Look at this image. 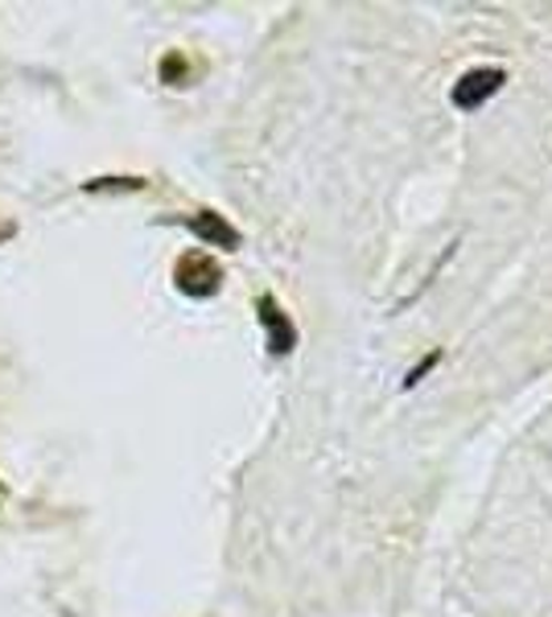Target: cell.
Segmentation results:
<instances>
[{"instance_id":"1","label":"cell","mask_w":552,"mask_h":617,"mask_svg":"<svg viewBox=\"0 0 552 617\" xmlns=\"http://www.w3.org/2000/svg\"><path fill=\"white\" fill-rule=\"evenodd\" d=\"M174 285L190 301H206V297H215L218 288H223V268L206 251H186L174 264Z\"/></svg>"},{"instance_id":"2","label":"cell","mask_w":552,"mask_h":617,"mask_svg":"<svg viewBox=\"0 0 552 617\" xmlns=\"http://www.w3.org/2000/svg\"><path fill=\"white\" fill-rule=\"evenodd\" d=\"M503 83H508V74L499 71V66H474V71H466L462 79L453 83V107L474 112V107H482Z\"/></svg>"},{"instance_id":"3","label":"cell","mask_w":552,"mask_h":617,"mask_svg":"<svg viewBox=\"0 0 552 617\" xmlns=\"http://www.w3.org/2000/svg\"><path fill=\"white\" fill-rule=\"evenodd\" d=\"M256 309H260V326H264V333H268V354H289L293 346H297V330H293L289 313H285L273 297H260Z\"/></svg>"},{"instance_id":"4","label":"cell","mask_w":552,"mask_h":617,"mask_svg":"<svg viewBox=\"0 0 552 617\" xmlns=\"http://www.w3.org/2000/svg\"><path fill=\"white\" fill-rule=\"evenodd\" d=\"M186 227L194 230L203 244H211V247H227V251H235V247H239V230H235L223 215H215V210H198V215H190Z\"/></svg>"},{"instance_id":"5","label":"cell","mask_w":552,"mask_h":617,"mask_svg":"<svg viewBox=\"0 0 552 617\" xmlns=\"http://www.w3.org/2000/svg\"><path fill=\"white\" fill-rule=\"evenodd\" d=\"M161 79L170 86H186L190 83V62H186V54H165V62H161Z\"/></svg>"},{"instance_id":"6","label":"cell","mask_w":552,"mask_h":617,"mask_svg":"<svg viewBox=\"0 0 552 617\" xmlns=\"http://www.w3.org/2000/svg\"><path fill=\"white\" fill-rule=\"evenodd\" d=\"M141 186H145L141 177H95V182H83L88 194H95V189H141Z\"/></svg>"},{"instance_id":"7","label":"cell","mask_w":552,"mask_h":617,"mask_svg":"<svg viewBox=\"0 0 552 617\" xmlns=\"http://www.w3.org/2000/svg\"><path fill=\"white\" fill-rule=\"evenodd\" d=\"M437 362H441V350H433V354H425V359L417 362V367H412V371H408V379H405V391H408V388H417V383H421L425 374L433 371Z\"/></svg>"},{"instance_id":"8","label":"cell","mask_w":552,"mask_h":617,"mask_svg":"<svg viewBox=\"0 0 552 617\" xmlns=\"http://www.w3.org/2000/svg\"><path fill=\"white\" fill-rule=\"evenodd\" d=\"M13 235H17L13 223H4V218H0V244H4V239H13Z\"/></svg>"}]
</instances>
